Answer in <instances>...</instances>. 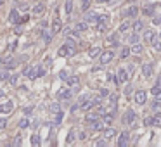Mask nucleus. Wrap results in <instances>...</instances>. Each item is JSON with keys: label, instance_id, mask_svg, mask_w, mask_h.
<instances>
[{"label": "nucleus", "instance_id": "1", "mask_svg": "<svg viewBox=\"0 0 161 147\" xmlns=\"http://www.w3.org/2000/svg\"><path fill=\"white\" fill-rule=\"evenodd\" d=\"M107 21H109V16H107V14H102V16H99V23H97V30H99V31H106Z\"/></svg>", "mask_w": 161, "mask_h": 147}, {"label": "nucleus", "instance_id": "2", "mask_svg": "<svg viewBox=\"0 0 161 147\" xmlns=\"http://www.w3.org/2000/svg\"><path fill=\"white\" fill-rule=\"evenodd\" d=\"M85 21H87V24H97L99 23V14L94 12V11H90V12L85 14Z\"/></svg>", "mask_w": 161, "mask_h": 147}, {"label": "nucleus", "instance_id": "3", "mask_svg": "<svg viewBox=\"0 0 161 147\" xmlns=\"http://www.w3.org/2000/svg\"><path fill=\"white\" fill-rule=\"evenodd\" d=\"M135 119H137V114L133 112V111H126V114H125V118H123V123L125 125H133L135 123Z\"/></svg>", "mask_w": 161, "mask_h": 147}, {"label": "nucleus", "instance_id": "4", "mask_svg": "<svg viewBox=\"0 0 161 147\" xmlns=\"http://www.w3.org/2000/svg\"><path fill=\"white\" fill-rule=\"evenodd\" d=\"M128 71H126V69H123V68H120V69H118V73H116V80H118V85H120V83H125L126 80H128Z\"/></svg>", "mask_w": 161, "mask_h": 147}, {"label": "nucleus", "instance_id": "5", "mask_svg": "<svg viewBox=\"0 0 161 147\" xmlns=\"http://www.w3.org/2000/svg\"><path fill=\"white\" fill-rule=\"evenodd\" d=\"M101 64H109L111 61H113V57H114V54L111 52V50H106V52H101Z\"/></svg>", "mask_w": 161, "mask_h": 147}, {"label": "nucleus", "instance_id": "6", "mask_svg": "<svg viewBox=\"0 0 161 147\" xmlns=\"http://www.w3.org/2000/svg\"><path fill=\"white\" fill-rule=\"evenodd\" d=\"M9 23H12V24H19L21 23V14L18 12V9L9 12Z\"/></svg>", "mask_w": 161, "mask_h": 147}, {"label": "nucleus", "instance_id": "7", "mask_svg": "<svg viewBox=\"0 0 161 147\" xmlns=\"http://www.w3.org/2000/svg\"><path fill=\"white\" fill-rule=\"evenodd\" d=\"M139 14V9L135 7V5H132V7H128V9H125L123 12H121V16H125V18H135Z\"/></svg>", "mask_w": 161, "mask_h": 147}, {"label": "nucleus", "instance_id": "8", "mask_svg": "<svg viewBox=\"0 0 161 147\" xmlns=\"http://www.w3.org/2000/svg\"><path fill=\"white\" fill-rule=\"evenodd\" d=\"M135 102L139 104V106H142V104H145V100H147V93L144 92V90H139V92L135 93Z\"/></svg>", "mask_w": 161, "mask_h": 147}, {"label": "nucleus", "instance_id": "9", "mask_svg": "<svg viewBox=\"0 0 161 147\" xmlns=\"http://www.w3.org/2000/svg\"><path fill=\"white\" fill-rule=\"evenodd\" d=\"M43 14H45V4H42V2L35 4V7H33V16H43Z\"/></svg>", "mask_w": 161, "mask_h": 147}, {"label": "nucleus", "instance_id": "10", "mask_svg": "<svg viewBox=\"0 0 161 147\" xmlns=\"http://www.w3.org/2000/svg\"><path fill=\"white\" fill-rule=\"evenodd\" d=\"M23 74L28 76V78H31V80L36 78V73H35V68H33V66H26V68L23 69Z\"/></svg>", "mask_w": 161, "mask_h": 147}, {"label": "nucleus", "instance_id": "11", "mask_svg": "<svg viewBox=\"0 0 161 147\" xmlns=\"http://www.w3.org/2000/svg\"><path fill=\"white\" fill-rule=\"evenodd\" d=\"M12 109H14V104L12 102H5V104L0 106V112H4V114H11Z\"/></svg>", "mask_w": 161, "mask_h": 147}, {"label": "nucleus", "instance_id": "12", "mask_svg": "<svg viewBox=\"0 0 161 147\" xmlns=\"http://www.w3.org/2000/svg\"><path fill=\"white\" fill-rule=\"evenodd\" d=\"M61 30H62V23H61V19L55 18L52 23V33L55 35V33H61Z\"/></svg>", "mask_w": 161, "mask_h": 147}, {"label": "nucleus", "instance_id": "13", "mask_svg": "<svg viewBox=\"0 0 161 147\" xmlns=\"http://www.w3.org/2000/svg\"><path fill=\"white\" fill-rule=\"evenodd\" d=\"M89 128L92 130V131H99V130L104 128V121H99V119H97V121H92L89 125Z\"/></svg>", "mask_w": 161, "mask_h": 147}, {"label": "nucleus", "instance_id": "14", "mask_svg": "<svg viewBox=\"0 0 161 147\" xmlns=\"http://www.w3.org/2000/svg\"><path fill=\"white\" fill-rule=\"evenodd\" d=\"M70 95H71V90H64V88H61V90L57 92V99H59V100H64V99H70Z\"/></svg>", "mask_w": 161, "mask_h": 147}, {"label": "nucleus", "instance_id": "15", "mask_svg": "<svg viewBox=\"0 0 161 147\" xmlns=\"http://www.w3.org/2000/svg\"><path fill=\"white\" fill-rule=\"evenodd\" d=\"M126 142H128V133L126 131H121L120 133V139L116 140V144L118 146H126Z\"/></svg>", "mask_w": 161, "mask_h": 147}, {"label": "nucleus", "instance_id": "16", "mask_svg": "<svg viewBox=\"0 0 161 147\" xmlns=\"http://www.w3.org/2000/svg\"><path fill=\"white\" fill-rule=\"evenodd\" d=\"M142 74L145 76V78H149L151 74H152V64L149 62V64H144L142 66Z\"/></svg>", "mask_w": 161, "mask_h": 147}, {"label": "nucleus", "instance_id": "17", "mask_svg": "<svg viewBox=\"0 0 161 147\" xmlns=\"http://www.w3.org/2000/svg\"><path fill=\"white\" fill-rule=\"evenodd\" d=\"M130 26H132V23H130V19H125L121 24H120V33H125L130 30Z\"/></svg>", "mask_w": 161, "mask_h": 147}, {"label": "nucleus", "instance_id": "18", "mask_svg": "<svg viewBox=\"0 0 161 147\" xmlns=\"http://www.w3.org/2000/svg\"><path fill=\"white\" fill-rule=\"evenodd\" d=\"M101 52H102V50H101L99 47H92V49L89 50V57H90V59H94V57H99V55H101Z\"/></svg>", "mask_w": 161, "mask_h": 147}, {"label": "nucleus", "instance_id": "19", "mask_svg": "<svg viewBox=\"0 0 161 147\" xmlns=\"http://www.w3.org/2000/svg\"><path fill=\"white\" fill-rule=\"evenodd\" d=\"M97 119H99V112H89V114L85 116V121H87V123L97 121Z\"/></svg>", "mask_w": 161, "mask_h": 147}, {"label": "nucleus", "instance_id": "20", "mask_svg": "<svg viewBox=\"0 0 161 147\" xmlns=\"http://www.w3.org/2000/svg\"><path fill=\"white\" fill-rule=\"evenodd\" d=\"M52 30H43V35H42V38H43V42L45 43H49L50 40H52Z\"/></svg>", "mask_w": 161, "mask_h": 147}, {"label": "nucleus", "instance_id": "21", "mask_svg": "<svg viewBox=\"0 0 161 147\" xmlns=\"http://www.w3.org/2000/svg\"><path fill=\"white\" fill-rule=\"evenodd\" d=\"M76 140V130L73 128V130H70V133H68V139H66V144H73Z\"/></svg>", "mask_w": 161, "mask_h": 147}, {"label": "nucleus", "instance_id": "22", "mask_svg": "<svg viewBox=\"0 0 161 147\" xmlns=\"http://www.w3.org/2000/svg\"><path fill=\"white\" fill-rule=\"evenodd\" d=\"M68 85H70V87H78V85H80V78H78V76H70V78H68Z\"/></svg>", "mask_w": 161, "mask_h": 147}, {"label": "nucleus", "instance_id": "23", "mask_svg": "<svg viewBox=\"0 0 161 147\" xmlns=\"http://www.w3.org/2000/svg\"><path fill=\"white\" fill-rule=\"evenodd\" d=\"M109 42H111L113 45H120V31H118V33H113V35L109 37Z\"/></svg>", "mask_w": 161, "mask_h": 147}, {"label": "nucleus", "instance_id": "24", "mask_svg": "<svg viewBox=\"0 0 161 147\" xmlns=\"http://www.w3.org/2000/svg\"><path fill=\"white\" fill-rule=\"evenodd\" d=\"M116 135V130L114 128H106L104 130V139H113Z\"/></svg>", "mask_w": 161, "mask_h": 147}, {"label": "nucleus", "instance_id": "25", "mask_svg": "<svg viewBox=\"0 0 161 147\" xmlns=\"http://www.w3.org/2000/svg\"><path fill=\"white\" fill-rule=\"evenodd\" d=\"M11 76H9V68H4V69H0V81H4V80H9Z\"/></svg>", "mask_w": 161, "mask_h": 147}, {"label": "nucleus", "instance_id": "26", "mask_svg": "<svg viewBox=\"0 0 161 147\" xmlns=\"http://www.w3.org/2000/svg\"><path fill=\"white\" fill-rule=\"evenodd\" d=\"M144 14H145V16H152V14H154V5H152V4L145 5V7H144Z\"/></svg>", "mask_w": 161, "mask_h": 147}, {"label": "nucleus", "instance_id": "27", "mask_svg": "<svg viewBox=\"0 0 161 147\" xmlns=\"http://www.w3.org/2000/svg\"><path fill=\"white\" fill-rule=\"evenodd\" d=\"M130 52H132V50H130L128 47H121V49H120V57H121V59H126V57L130 55Z\"/></svg>", "mask_w": 161, "mask_h": 147}, {"label": "nucleus", "instance_id": "28", "mask_svg": "<svg viewBox=\"0 0 161 147\" xmlns=\"http://www.w3.org/2000/svg\"><path fill=\"white\" fill-rule=\"evenodd\" d=\"M113 112H107V114H104V118H102V121H104V125H111L113 123Z\"/></svg>", "mask_w": 161, "mask_h": 147}, {"label": "nucleus", "instance_id": "29", "mask_svg": "<svg viewBox=\"0 0 161 147\" xmlns=\"http://www.w3.org/2000/svg\"><path fill=\"white\" fill-rule=\"evenodd\" d=\"M142 28H144V23H142V21H135V23H133V31H135V33L142 31Z\"/></svg>", "mask_w": 161, "mask_h": 147}, {"label": "nucleus", "instance_id": "30", "mask_svg": "<svg viewBox=\"0 0 161 147\" xmlns=\"http://www.w3.org/2000/svg\"><path fill=\"white\" fill-rule=\"evenodd\" d=\"M130 50H132L133 54H140V52H142V45H140V43H133Z\"/></svg>", "mask_w": 161, "mask_h": 147}, {"label": "nucleus", "instance_id": "31", "mask_svg": "<svg viewBox=\"0 0 161 147\" xmlns=\"http://www.w3.org/2000/svg\"><path fill=\"white\" fill-rule=\"evenodd\" d=\"M152 38H154V33H152L151 30L144 31V40H145V42H152Z\"/></svg>", "mask_w": 161, "mask_h": 147}, {"label": "nucleus", "instance_id": "32", "mask_svg": "<svg viewBox=\"0 0 161 147\" xmlns=\"http://www.w3.org/2000/svg\"><path fill=\"white\" fill-rule=\"evenodd\" d=\"M151 43H152V49H154V50H161V40L160 38H152Z\"/></svg>", "mask_w": 161, "mask_h": 147}, {"label": "nucleus", "instance_id": "33", "mask_svg": "<svg viewBox=\"0 0 161 147\" xmlns=\"http://www.w3.org/2000/svg\"><path fill=\"white\" fill-rule=\"evenodd\" d=\"M87 26H89V24H87V21H85V23H78V24L74 26V30H76V31H85V30H87Z\"/></svg>", "mask_w": 161, "mask_h": 147}, {"label": "nucleus", "instance_id": "34", "mask_svg": "<svg viewBox=\"0 0 161 147\" xmlns=\"http://www.w3.org/2000/svg\"><path fill=\"white\" fill-rule=\"evenodd\" d=\"M152 127H158V128H161V116H160V114H156V116L152 118Z\"/></svg>", "mask_w": 161, "mask_h": 147}, {"label": "nucleus", "instance_id": "35", "mask_svg": "<svg viewBox=\"0 0 161 147\" xmlns=\"http://www.w3.org/2000/svg\"><path fill=\"white\" fill-rule=\"evenodd\" d=\"M73 12V0H66V14Z\"/></svg>", "mask_w": 161, "mask_h": 147}, {"label": "nucleus", "instance_id": "36", "mask_svg": "<svg viewBox=\"0 0 161 147\" xmlns=\"http://www.w3.org/2000/svg\"><path fill=\"white\" fill-rule=\"evenodd\" d=\"M128 42H130V45H133V43H139V37H137V33L130 35V38H128Z\"/></svg>", "mask_w": 161, "mask_h": 147}, {"label": "nucleus", "instance_id": "37", "mask_svg": "<svg viewBox=\"0 0 161 147\" xmlns=\"http://www.w3.org/2000/svg\"><path fill=\"white\" fill-rule=\"evenodd\" d=\"M50 111H52L54 114H57V112L61 111V107H59V104H57V102H54V104H50Z\"/></svg>", "mask_w": 161, "mask_h": 147}, {"label": "nucleus", "instance_id": "38", "mask_svg": "<svg viewBox=\"0 0 161 147\" xmlns=\"http://www.w3.org/2000/svg\"><path fill=\"white\" fill-rule=\"evenodd\" d=\"M57 55H61V57H66V45H62V47H59V50H57Z\"/></svg>", "mask_w": 161, "mask_h": 147}, {"label": "nucleus", "instance_id": "39", "mask_svg": "<svg viewBox=\"0 0 161 147\" xmlns=\"http://www.w3.org/2000/svg\"><path fill=\"white\" fill-rule=\"evenodd\" d=\"M31 144H33V146H40V137H38V133H35V135L31 137Z\"/></svg>", "mask_w": 161, "mask_h": 147}, {"label": "nucleus", "instance_id": "40", "mask_svg": "<svg viewBox=\"0 0 161 147\" xmlns=\"http://www.w3.org/2000/svg\"><path fill=\"white\" fill-rule=\"evenodd\" d=\"M19 128H28V119H26V118H23V119H21V121H19V125H18Z\"/></svg>", "mask_w": 161, "mask_h": 147}, {"label": "nucleus", "instance_id": "41", "mask_svg": "<svg viewBox=\"0 0 161 147\" xmlns=\"http://www.w3.org/2000/svg\"><path fill=\"white\" fill-rule=\"evenodd\" d=\"M160 92H161V85H154V87L151 88V93H152V95H158Z\"/></svg>", "mask_w": 161, "mask_h": 147}, {"label": "nucleus", "instance_id": "42", "mask_svg": "<svg viewBox=\"0 0 161 147\" xmlns=\"http://www.w3.org/2000/svg\"><path fill=\"white\" fill-rule=\"evenodd\" d=\"M35 73H36V76H43L45 74V69L42 66H38V68H35Z\"/></svg>", "mask_w": 161, "mask_h": 147}, {"label": "nucleus", "instance_id": "43", "mask_svg": "<svg viewBox=\"0 0 161 147\" xmlns=\"http://www.w3.org/2000/svg\"><path fill=\"white\" fill-rule=\"evenodd\" d=\"M9 80H11V83H12V85H18V81H19V74H12V76H11Z\"/></svg>", "mask_w": 161, "mask_h": 147}, {"label": "nucleus", "instance_id": "44", "mask_svg": "<svg viewBox=\"0 0 161 147\" xmlns=\"http://www.w3.org/2000/svg\"><path fill=\"white\" fill-rule=\"evenodd\" d=\"M59 78H61V80H66V81H68L70 74H68V71H61V73H59Z\"/></svg>", "mask_w": 161, "mask_h": 147}, {"label": "nucleus", "instance_id": "45", "mask_svg": "<svg viewBox=\"0 0 161 147\" xmlns=\"http://www.w3.org/2000/svg\"><path fill=\"white\" fill-rule=\"evenodd\" d=\"M11 61H12V55H4V57H2V62H4V64H9Z\"/></svg>", "mask_w": 161, "mask_h": 147}, {"label": "nucleus", "instance_id": "46", "mask_svg": "<svg viewBox=\"0 0 161 147\" xmlns=\"http://www.w3.org/2000/svg\"><path fill=\"white\" fill-rule=\"evenodd\" d=\"M144 125L145 127H152V118H144Z\"/></svg>", "mask_w": 161, "mask_h": 147}, {"label": "nucleus", "instance_id": "47", "mask_svg": "<svg viewBox=\"0 0 161 147\" xmlns=\"http://www.w3.org/2000/svg\"><path fill=\"white\" fill-rule=\"evenodd\" d=\"M89 5H90V0H83V2H82V9H83V11H87Z\"/></svg>", "mask_w": 161, "mask_h": 147}, {"label": "nucleus", "instance_id": "48", "mask_svg": "<svg viewBox=\"0 0 161 147\" xmlns=\"http://www.w3.org/2000/svg\"><path fill=\"white\" fill-rule=\"evenodd\" d=\"M14 33H16V35H21V33H23V26H21V24H16V30H14Z\"/></svg>", "mask_w": 161, "mask_h": 147}, {"label": "nucleus", "instance_id": "49", "mask_svg": "<svg viewBox=\"0 0 161 147\" xmlns=\"http://www.w3.org/2000/svg\"><path fill=\"white\" fill-rule=\"evenodd\" d=\"M12 146H21V137H14V140H12Z\"/></svg>", "mask_w": 161, "mask_h": 147}, {"label": "nucleus", "instance_id": "50", "mask_svg": "<svg viewBox=\"0 0 161 147\" xmlns=\"http://www.w3.org/2000/svg\"><path fill=\"white\" fill-rule=\"evenodd\" d=\"M5 127H7V119L5 118H0V130L5 128Z\"/></svg>", "mask_w": 161, "mask_h": 147}, {"label": "nucleus", "instance_id": "51", "mask_svg": "<svg viewBox=\"0 0 161 147\" xmlns=\"http://www.w3.org/2000/svg\"><path fill=\"white\" fill-rule=\"evenodd\" d=\"M106 144H107V139H104V140H97V142H95V146H99V147L106 146Z\"/></svg>", "mask_w": 161, "mask_h": 147}, {"label": "nucleus", "instance_id": "52", "mask_svg": "<svg viewBox=\"0 0 161 147\" xmlns=\"http://www.w3.org/2000/svg\"><path fill=\"white\" fill-rule=\"evenodd\" d=\"M107 95H109V92H107L106 88H102V90H101V97H102V99H106Z\"/></svg>", "mask_w": 161, "mask_h": 147}, {"label": "nucleus", "instance_id": "53", "mask_svg": "<svg viewBox=\"0 0 161 147\" xmlns=\"http://www.w3.org/2000/svg\"><path fill=\"white\" fill-rule=\"evenodd\" d=\"M78 137H80L82 140H87V133H85V131H80V133H78Z\"/></svg>", "mask_w": 161, "mask_h": 147}, {"label": "nucleus", "instance_id": "54", "mask_svg": "<svg viewBox=\"0 0 161 147\" xmlns=\"http://www.w3.org/2000/svg\"><path fill=\"white\" fill-rule=\"evenodd\" d=\"M24 114H31V107H26L24 109Z\"/></svg>", "mask_w": 161, "mask_h": 147}, {"label": "nucleus", "instance_id": "55", "mask_svg": "<svg viewBox=\"0 0 161 147\" xmlns=\"http://www.w3.org/2000/svg\"><path fill=\"white\" fill-rule=\"evenodd\" d=\"M130 92H132V87L128 85V87H126V88H125V93H130Z\"/></svg>", "mask_w": 161, "mask_h": 147}, {"label": "nucleus", "instance_id": "56", "mask_svg": "<svg viewBox=\"0 0 161 147\" xmlns=\"http://www.w3.org/2000/svg\"><path fill=\"white\" fill-rule=\"evenodd\" d=\"M156 99H158V100H161V92L158 93V95H156Z\"/></svg>", "mask_w": 161, "mask_h": 147}, {"label": "nucleus", "instance_id": "57", "mask_svg": "<svg viewBox=\"0 0 161 147\" xmlns=\"http://www.w3.org/2000/svg\"><path fill=\"white\" fill-rule=\"evenodd\" d=\"M5 4V0H0V5H4Z\"/></svg>", "mask_w": 161, "mask_h": 147}, {"label": "nucleus", "instance_id": "58", "mask_svg": "<svg viewBox=\"0 0 161 147\" xmlns=\"http://www.w3.org/2000/svg\"><path fill=\"white\" fill-rule=\"evenodd\" d=\"M2 97H4V92H2V90H0V99H2Z\"/></svg>", "mask_w": 161, "mask_h": 147}, {"label": "nucleus", "instance_id": "59", "mask_svg": "<svg viewBox=\"0 0 161 147\" xmlns=\"http://www.w3.org/2000/svg\"><path fill=\"white\" fill-rule=\"evenodd\" d=\"M97 2H109V0H97Z\"/></svg>", "mask_w": 161, "mask_h": 147}]
</instances>
